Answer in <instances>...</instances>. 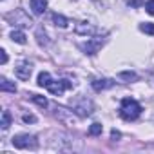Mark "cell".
<instances>
[{
	"mask_svg": "<svg viewBox=\"0 0 154 154\" xmlns=\"http://www.w3.org/2000/svg\"><path fill=\"white\" fill-rule=\"evenodd\" d=\"M141 114V105L132 100V98H123L122 100V107H120V116L127 122H132L136 120L138 116Z\"/></svg>",
	"mask_w": 154,
	"mask_h": 154,
	"instance_id": "obj_1",
	"label": "cell"
},
{
	"mask_svg": "<svg viewBox=\"0 0 154 154\" xmlns=\"http://www.w3.org/2000/svg\"><path fill=\"white\" fill-rule=\"evenodd\" d=\"M11 141L17 149H36L38 147V141L33 134H17Z\"/></svg>",
	"mask_w": 154,
	"mask_h": 154,
	"instance_id": "obj_2",
	"label": "cell"
},
{
	"mask_svg": "<svg viewBox=\"0 0 154 154\" xmlns=\"http://www.w3.org/2000/svg\"><path fill=\"white\" fill-rule=\"evenodd\" d=\"M49 93L54 96H62L67 89H72V84L69 80H51V84L47 85Z\"/></svg>",
	"mask_w": 154,
	"mask_h": 154,
	"instance_id": "obj_3",
	"label": "cell"
},
{
	"mask_svg": "<svg viewBox=\"0 0 154 154\" xmlns=\"http://www.w3.org/2000/svg\"><path fill=\"white\" fill-rule=\"evenodd\" d=\"M103 44H105V38H103V36H94V38H89V40L82 45V49H84L87 54H96V53L102 49Z\"/></svg>",
	"mask_w": 154,
	"mask_h": 154,
	"instance_id": "obj_4",
	"label": "cell"
},
{
	"mask_svg": "<svg viewBox=\"0 0 154 154\" xmlns=\"http://www.w3.org/2000/svg\"><path fill=\"white\" fill-rule=\"evenodd\" d=\"M31 71H33V65L29 62H20L15 67V74H17V78H20V80H29Z\"/></svg>",
	"mask_w": 154,
	"mask_h": 154,
	"instance_id": "obj_5",
	"label": "cell"
},
{
	"mask_svg": "<svg viewBox=\"0 0 154 154\" xmlns=\"http://www.w3.org/2000/svg\"><path fill=\"white\" fill-rule=\"evenodd\" d=\"M56 118L60 120V122H63V123H69V125H72L74 122H76V118H74V111H67L65 107H56Z\"/></svg>",
	"mask_w": 154,
	"mask_h": 154,
	"instance_id": "obj_6",
	"label": "cell"
},
{
	"mask_svg": "<svg viewBox=\"0 0 154 154\" xmlns=\"http://www.w3.org/2000/svg\"><path fill=\"white\" fill-rule=\"evenodd\" d=\"M94 31H96V27L89 26L85 22H76V26H74V33L76 35H93Z\"/></svg>",
	"mask_w": 154,
	"mask_h": 154,
	"instance_id": "obj_7",
	"label": "cell"
},
{
	"mask_svg": "<svg viewBox=\"0 0 154 154\" xmlns=\"http://www.w3.org/2000/svg\"><path fill=\"white\" fill-rule=\"evenodd\" d=\"M74 111L78 112L80 116H89V114L93 112V105H91V102H87V100L84 98L80 105H74Z\"/></svg>",
	"mask_w": 154,
	"mask_h": 154,
	"instance_id": "obj_8",
	"label": "cell"
},
{
	"mask_svg": "<svg viewBox=\"0 0 154 154\" xmlns=\"http://www.w3.org/2000/svg\"><path fill=\"white\" fill-rule=\"evenodd\" d=\"M112 85H114V82H112V80H107V78H103V80H100V78H98V80H93V89L98 91V93L103 91V89H109V87H112Z\"/></svg>",
	"mask_w": 154,
	"mask_h": 154,
	"instance_id": "obj_9",
	"label": "cell"
},
{
	"mask_svg": "<svg viewBox=\"0 0 154 154\" xmlns=\"http://www.w3.org/2000/svg\"><path fill=\"white\" fill-rule=\"evenodd\" d=\"M29 4H31V9L35 15H42L47 8V0H31Z\"/></svg>",
	"mask_w": 154,
	"mask_h": 154,
	"instance_id": "obj_10",
	"label": "cell"
},
{
	"mask_svg": "<svg viewBox=\"0 0 154 154\" xmlns=\"http://www.w3.org/2000/svg\"><path fill=\"white\" fill-rule=\"evenodd\" d=\"M0 89L2 91H8V93H17V85L13 84V82H9L8 78H0Z\"/></svg>",
	"mask_w": 154,
	"mask_h": 154,
	"instance_id": "obj_11",
	"label": "cell"
},
{
	"mask_svg": "<svg viewBox=\"0 0 154 154\" xmlns=\"http://www.w3.org/2000/svg\"><path fill=\"white\" fill-rule=\"evenodd\" d=\"M11 40H13V42H17V44H22V45L27 42L26 33H24V31H18V29H15V31L11 33Z\"/></svg>",
	"mask_w": 154,
	"mask_h": 154,
	"instance_id": "obj_12",
	"label": "cell"
},
{
	"mask_svg": "<svg viewBox=\"0 0 154 154\" xmlns=\"http://www.w3.org/2000/svg\"><path fill=\"white\" fill-rule=\"evenodd\" d=\"M40 87H47L49 84H51V74L49 72H45V71H42L40 74H38V82H36Z\"/></svg>",
	"mask_w": 154,
	"mask_h": 154,
	"instance_id": "obj_13",
	"label": "cell"
},
{
	"mask_svg": "<svg viewBox=\"0 0 154 154\" xmlns=\"http://www.w3.org/2000/svg\"><path fill=\"white\" fill-rule=\"evenodd\" d=\"M53 22H54V26H58V27H67V24H69V20H67L63 15H60V13H53Z\"/></svg>",
	"mask_w": 154,
	"mask_h": 154,
	"instance_id": "obj_14",
	"label": "cell"
},
{
	"mask_svg": "<svg viewBox=\"0 0 154 154\" xmlns=\"http://www.w3.org/2000/svg\"><path fill=\"white\" fill-rule=\"evenodd\" d=\"M0 125H2V131H8L9 125H11V112L9 111H4L2 112V122H0Z\"/></svg>",
	"mask_w": 154,
	"mask_h": 154,
	"instance_id": "obj_15",
	"label": "cell"
},
{
	"mask_svg": "<svg viewBox=\"0 0 154 154\" xmlns=\"http://www.w3.org/2000/svg\"><path fill=\"white\" fill-rule=\"evenodd\" d=\"M31 100H33L36 105H40V107H47V105H49L47 98H45V96H40V94H33V96H31Z\"/></svg>",
	"mask_w": 154,
	"mask_h": 154,
	"instance_id": "obj_16",
	"label": "cell"
},
{
	"mask_svg": "<svg viewBox=\"0 0 154 154\" xmlns=\"http://www.w3.org/2000/svg\"><path fill=\"white\" fill-rule=\"evenodd\" d=\"M102 131H103V125L102 123H93L89 127V134L91 136H98V134H102Z\"/></svg>",
	"mask_w": 154,
	"mask_h": 154,
	"instance_id": "obj_17",
	"label": "cell"
},
{
	"mask_svg": "<svg viewBox=\"0 0 154 154\" xmlns=\"http://www.w3.org/2000/svg\"><path fill=\"white\" fill-rule=\"evenodd\" d=\"M140 31H143V33H147V35H154V24H152V22L140 24Z\"/></svg>",
	"mask_w": 154,
	"mask_h": 154,
	"instance_id": "obj_18",
	"label": "cell"
},
{
	"mask_svg": "<svg viewBox=\"0 0 154 154\" xmlns=\"http://www.w3.org/2000/svg\"><path fill=\"white\" fill-rule=\"evenodd\" d=\"M120 78H122V80H136L138 76H136V72H132V71H123V72H120Z\"/></svg>",
	"mask_w": 154,
	"mask_h": 154,
	"instance_id": "obj_19",
	"label": "cell"
},
{
	"mask_svg": "<svg viewBox=\"0 0 154 154\" xmlns=\"http://www.w3.org/2000/svg\"><path fill=\"white\" fill-rule=\"evenodd\" d=\"M36 36H38V44H40V45H47V40H45V31L38 29V31H36Z\"/></svg>",
	"mask_w": 154,
	"mask_h": 154,
	"instance_id": "obj_20",
	"label": "cell"
},
{
	"mask_svg": "<svg viewBox=\"0 0 154 154\" xmlns=\"http://www.w3.org/2000/svg\"><path fill=\"white\" fill-rule=\"evenodd\" d=\"M145 9H147V13H149V15H152V17H154V0H149V2L145 4Z\"/></svg>",
	"mask_w": 154,
	"mask_h": 154,
	"instance_id": "obj_21",
	"label": "cell"
},
{
	"mask_svg": "<svg viewBox=\"0 0 154 154\" xmlns=\"http://www.w3.org/2000/svg\"><path fill=\"white\" fill-rule=\"evenodd\" d=\"M22 120H24L26 123H35V122H36V116H35V114H24Z\"/></svg>",
	"mask_w": 154,
	"mask_h": 154,
	"instance_id": "obj_22",
	"label": "cell"
},
{
	"mask_svg": "<svg viewBox=\"0 0 154 154\" xmlns=\"http://www.w3.org/2000/svg\"><path fill=\"white\" fill-rule=\"evenodd\" d=\"M127 4L131 8H140V6H143V0H127Z\"/></svg>",
	"mask_w": 154,
	"mask_h": 154,
	"instance_id": "obj_23",
	"label": "cell"
},
{
	"mask_svg": "<svg viewBox=\"0 0 154 154\" xmlns=\"http://www.w3.org/2000/svg\"><path fill=\"white\" fill-rule=\"evenodd\" d=\"M0 62H2V65H6L8 63V53L2 49V51H0Z\"/></svg>",
	"mask_w": 154,
	"mask_h": 154,
	"instance_id": "obj_24",
	"label": "cell"
},
{
	"mask_svg": "<svg viewBox=\"0 0 154 154\" xmlns=\"http://www.w3.org/2000/svg\"><path fill=\"white\" fill-rule=\"evenodd\" d=\"M111 136H112V140H118V138H120V132H118V131H112Z\"/></svg>",
	"mask_w": 154,
	"mask_h": 154,
	"instance_id": "obj_25",
	"label": "cell"
}]
</instances>
